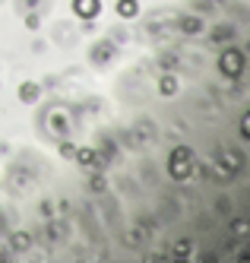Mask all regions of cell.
Returning a JSON list of instances; mask_svg holds the SVG:
<instances>
[{
  "label": "cell",
  "instance_id": "cell-23",
  "mask_svg": "<svg viewBox=\"0 0 250 263\" xmlns=\"http://www.w3.org/2000/svg\"><path fill=\"white\" fill-rule=\"evenodd\" d=\"M42 216H54V206H51V200H45V203H42Z\"/></svg>",
  "mask_w": 250,
  "mask_h": 263
},
{
  "label": "cell",
  "instance_id": "cell-4",
  "mask_svg": "<svg viewBox=\"0 0 250 263\" xmlns=\"http://www.w3.org/2000/svg\"><path fill=\"white\" fill-rule=\"evenodd\" d=\"M48 130L54 137H61V140H67L70 137V130H73V121H70V115L64 108H51V115H48Z\"/></svg>",
  "mask_w": 250,
  "mask_h": 263
},
{
  "label": "cell",
  "instance_id": "cell-7",
  "mask_svg": "<svg viewBox=\"0 0 250 263\" xmlns=\"http://www.w3.org/2000/svg\"><path fill=\"white\" fill-rule=\"evenodd\" d=\"M178 92H181V77L178 73H162L159 77V96L171 99V96H178Z\"/></svg>",
  "mask_w": 250,
  "mask_h": 263
},
{
  "label": "cell",
  "instance_id": "cell-25",
  "mask_svg": "<svg viewBox=\"0 0 250 263\" xmlns=\"http://www.w3.org/2000/svg\"><path fill=\"white\" fill-rule=\"evenodd\" d=\"M0 4H4V0H0Z\"/></svg>",
  "mask_w": 250,
  "mask_h": 263
},
{
  "label": "cell",
  "instance_id": "cell-19",
  "mask_svg": "<svg viewBox=\"0 0 250 263\" xmlns=\"http://www.w3.org/2000/svg\"><path fill=\"white\" fill-rule=\"evenodd\" d=\"M61 235H64V225L57 222V225H48V241H61Z\"/></svg>",
  "mask_w": 250,
  "mask_h": 263
},
{
  "label": "cell",
  "instance_id": "cell-11",
  "mask_svg": "<svg viewBox=\"0 0 250 263\" xmlns=\"http://www.w3.org/2000/svg\"><path fill=\"white\" fill-rule=\"evenodd\" d=\"M16 96H19V102H26V105H35L38 99H42V86H38V83H23V86H19V92H16Z\"/></svg>",
  "mask_w": 250,
  "mask_h": 263
},
{
  "label": "cell",
  "instance_id": "cell-9",
  "mask_svg": "<svg viewBox=\"0 0 250 263\" xmlns=\"http://www.w3.org/2000/svg\"><path fill=\"white\" fill-rule=\"evenodd\" d=\"M7 241H10V251H13V254H26V251L32 248V235H29V232H10Z\"/></svg>",
  "mask_w": 250,
  "mask_h": 263
},
{
  "label": "cell",
  "instance_id": "cell-20",
  "mask_svg": "<svg viewBox=\"0 0 250 263\" xmlns=\"http://www.w3.org/2000/svg\"><path fill=\"white\" fill-rule=\"evenodd\" d=\"M61 156H64V159H73V156H76V146L64 140V143H61Z\"/></svg>",
  "mask_w": 250,
  "mask_h": 263
},
{
  "label": "cell",
  "instance_id": "cell-15",
  "mask_svg": "<svg viewBox=\"0 0 250 263\" xmlns=\"http://www.w3.org/2000/svg\"><path fill=\"white\" fill-rule=\"evenodd\" d=\"M159 67H162L165 73H175V70L181 67V58H178V54H171V51H165L162 58H159Z\"/></svg>",
  "mask_w": 250,
  "mask_h": 263
},
{
  "label": "cell",
  "instance_id": "cell-16",
  "mask_svg": "<svg viewBox=\"0 0 250 263\" xmlns=\"http://www.w3.org/2000/svg\"><path fill=\"white\" fill-rule=\"evenodd\" d=\"M127 244H130V248H140V244L146 241V225H137V229H130L127 232V238H124Z\"/></svg>",
  "mask_w": 250,
  "mask_h": 263
},
{
  "label": "cell",
  "instance_id": "cell-2",
  "mask_svg": "<svg viewBox=\"0 0 250 263\" xmlns=\"http://www.w3.org/2000/svg\"><path fill=\"white\" fill-rule=\"evenodd\" d=\"M244 67H247V54H244V48L225 45L222 54H219V70H222V77H228V80H241V77H244Z\"/></svg>",
  "mask_w": 250,
  "mask_h": 263
},
{
  "label": "cell",
  "instance_id": "cell-18",
  "mask_svg": "<svg viewBox=\"0 0 250 263\" xmlns=\"http://www.w3.org/2000/svg\"><path fill=\"white\" fill-rule=\"evenodd\" d=\"M42 26V16H38V10H26V29H38Z\"/></svg>",
  "mask_w": 250,
  "mask_h": 263
},
{
  "label": "cell",
  "instance_id": "cell-6",
  "mask_svg": "<svg viewBox=\"0 0 250 263\" xmlns=\"http://www.w3.org/2000/svg\"><path fill=\"white\" fill-rule=\"evenodd\" d=\"M73 13L80 16V20L92 23L95 16L102 13V0H73Z\"/></svg>",
  "mask_w": 250,
  "mask_h": 263
},
{
  "label": "cell",
  "instance_id": "cell-12",
  "mask_svg": "<svg viewBox=\"0 0 250 263\" xmlns=\"http://www.w3.org/2000/svg\"><path fill=\"white\" fill-rule=\"evenodd\" d=\"M118 16L121 20H137L140 16V0H118Z\"/></svg>",
  "mask_w": 250,
  "mask_h": 263
},
{
  "label": "cell",
  "instance_id": "cell-5",
  "mask_svg": "<svg viewBox=\"0 0 250 263\" xmlns=\"http://www.w3.org/2000/svg\"><path fill=\"white\" fill-rule=\"evenodd\" d=\"M175 26H178V32H181V35H200V32L206 29V23L200 20L197 13H181L178 20H175Z\"/></svg>",
  "mask_w": 250,
  "mask_h": 263
},
{
  "label": "cell",
  "instance_id": "cell-24",
  "mask_svg": "<svg viewBox=\"0 0 250 263\" xmlns=\"http://www.w3.org/2000/svg\"><path fill=\"white\" fill-rule=\"evenodd\" d=\"M235 232H238V235L247 232V222H244V219H235Z\"/></svg>",
  "mask_w": 250,
  "mask_h": 263
},
{
  "label": "cell",
  "instance_id": "cell-21",
  "mask_svg": "<svg viewBox=\"0 0 250 263\" xmlns=\"http://www.w3.org/2000/svg\"><path fill=\"white\" fill-rule=\"evenodd\" d=\"M241 140H250V121H247V115L241 118Z\"/></svg>",
  "mask_w": 250,
  "mask_h": 263
},
{
  "label": "cell",
  "instance_id": "cell-22",
  "mask_svg": "<svg viewBox=\"0 0 250 263\" xmlns=\"http://www.w3.org/2000/svg\"><path fill=\"white\" fill-rule=\"evenodd\" d=\"M19 4H23V10H38L45 0H19Z\"/></svg>",
  "mask_w": 250,
  "mask_h": 263
},
{
  "label": "cell",
  "instance_id": "cell-10",
  "mask_svg": "<svg viewBox=\"0 0 250 263\" xmlns=\"http://www.w3.org/2000/svg\"><path fill=\"white\" fill-rule=\"evenodd\" d=\"M235 26H216L213 32H209V42H213V45H232L235 42Z\"/></svg>",
  "mask_w": 250,
  "mask_h": 263
},
{
  "label": "cell",
  "instance_id": "cell-13",
  "mask_svg": "<svg viewBox=\"0 0 250 263\" xmlns=\"http://www.w3.org/2000/svg\"><path fill=\"white\" fill-rule=\"evenodd\" d=\"M10 181H13L16 191H26V184H32V175L23 172V168H13V172H10Z\"/></svg>",
  "mask_w": 250,
  "mask_h": 263
},
{
  "label": "cell",
  "instance_id": "cell-1",
  "mask_svg": "<svg viewBox=\"0 0 250 263\" xmlns=\"http://www.w3.org/2000/svg\"><path fill=\"white\" fill-rule=\"evenodd\" d=\"M194 168H197V156H194L190 146H175V149H171V156H168L171 181H187L190 175H194Z\"/></svg>",
  "mask_w": 250,
  "mask_h": 263
},
{
  "label": "cell",
  "instance_id": "cell-17",
  "mask_svg": "<svg viewBox=\"0 0 250 263\" xmlns=\"http://www.w3.org/2000/svg\"><path fill=\"white\" fill-rule=\"evenodd\" d=\"M89 191H92V194H105V191H108V181H105V175H99V172H95V175H89Z\"/></svg>",
  "mask_w": 250,
  "mask_h": 263
},
{
  "label": "cell",
  "instance_id": "cell-8",
  "mask_svg": "<svg viewBox=\"0 0 250 263\" xmlns=\"http://www.w3.org/2000/svg\"><path fill=\"white\" fill-rule=\"evenodd\" d=\"M73 159L80 162L83 168H105V165H102V159H99V153H95V146H80Z\"/></svg>",
  "mask_w": 250,
  "mask_h": 263
},
{
  "label": "cell",
  "instance_id": "cell-14",
  "mask_svg": "<svg viewBox=\"0 0 250 263\" xmlns=\"http://www.w3.org/2000/svg\"><path fill=\"white\" fill-rule=\"evenodd\" d=\"M190 254H194V248H190V241H187V238L171 244V257H175V260H187Z\"/></svg>",
  "mask_w": 250,
  "mask_h": 263
},
{
  "label": "cell",
  "instance_id": "cell-3",
  "mask_svg": "<svg viewBox=\"0 0 250 263\" xmlns=\"http://www.w3.org/2000/svg\"><path fill=\"white\" fill-rule=\"evenodd\" d=\"M114 54H118V42H114V39H102V42H95V45H92L89 61H92L95 67H105V64L114 61Z\"/></svg>",
  "mask_w": 250,
  "mask_h": 263
}]
</instances>
